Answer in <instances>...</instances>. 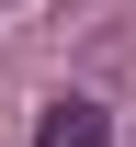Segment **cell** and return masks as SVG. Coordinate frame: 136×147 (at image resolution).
I'll return each instance as SVG.
<instances>
[{
	"instance_id": "cell-1",
	"label": "cell",
	"mask_w": 136,
	"mask_h": 147,
	"mask_svg": "<svg viewBox=\"0 0 136 147\" xmlns=\"http://www.w3.org/2000/svg\"><path fill=\"white\" fill-rule=\"evenodd\" d=\"M34 147H114V113H102V102H45V125H34Z\"/></svg>"
}]
</instances>
